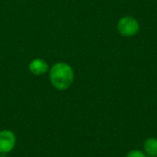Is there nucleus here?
<instances>
[{
  "mask_svg": "<svg viewBox=\"0 0 157 157\" xmlns=\"http://www.w3.org/2000/svg\"><path fill=\"white\" fill-rule=\"evenodd\" d=\"M145 153L150 156H157V139L149 138L145 141L144 144Z\"/></svg>",
  "mask_w": 157,
  "mask_h": 157,
  "instance_id": "39448f33",
  "label": "nucleus"
},
{
  "mask_svg": "<svg viewBox=\"0 0 157 157\" xmlns=\"http://www.w3.org/2000/svg\"><path fill=\"white\" fill-rule=\"evenodd\" d=\"M126 157H146V155L142 152V151H139V150H132L131 151Z\"/></svg>",
  "mask_w": 157,
  "mask_h": 157,
  "instance_id": "423d86ee",
  "label": "nucleus"
},
{
  "mask_svg": "<svg viewBox=\"0 0 157 157\" xmlns=\"http://www.w3.org/2000/svg\"><path fill=\"white\" fill-rule=\"evenodd\" d=\"M139 29V23L134 17H124L118 22V30L124 37H132L138 33Z\"/></svg>",
  "mask_w": 157,
  "mask_h": 157,
  "instance_id": "f03ea898",
  "label": "nucleus"
},
{
  "mask_svg": "<svg viewBox=\"0 0 157 157\" xmlns=\"http://www.w3.org/2000/svg\"><path fill=\"white\" fill-rule=\"evenodd\" d=\"M75 79V73L70 64L59 62L49 70V80L52 86L60 91L68 89Z\"/></svg>",
  "mask_w": 157,
  "mask_h": 157,
  "instance_id": "f257e3e1",
  "label": "nucleus"
},
{
  "mask_svg": "<svg viewBox=\"0 0 157 157\" xmlns=\"http://www.w3.org/2000/svg\"><path fill=\"white\" fill-rule=\"evenodd\" d=\"M29 70L33 75H42L49 72V64L47 63L46 61L40 59V58H36L33 59L29 64Z\"/></svg>",
  "mask_w": 157,
  "mask_h": 157,
  "instance_id": "20e7f679",
  "label": "nucleus"
},
{
  "mask_svg": "<svg viewBox=\"0 0 157 157\" xmlns=\"http://www.w3.org/2000/svg\"><path fill=\"white\" fill-rule=\"evenodd\" d=\"M17 144V137L10 130L0 131V155H6L13 151Z\"/></svg>",
  "mask_w": 157,
  "mask_h": 157,
  "instance_id": "7ed1b4c3",
  "label": "nucleus"
}]
</instances>
